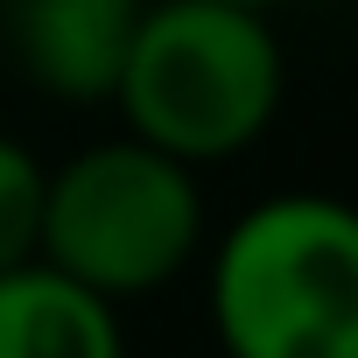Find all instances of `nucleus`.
Here are the masks:
<instances>
[{
  "instance_id": "nucleus-1",
  "label": "nucleus",
  "mask_w": 358,
  "mask_h": 358,
  "mask_svg": "<svg viewBox=\"0 0 358 358\" xmlns=\"http://www.w3.org/2000/svg\"><path fill=\"white\" fill-rule=\"evenodd\" d=\"M281 43L260 8H232V0H148L113 106L127 113V134L211 169L232 162L267 134L281 113Z\"/></svg>"
},
{
  "instance_id": "nucleus-2",
  "label": "nucleus",
  "mask_w": 358,
  "mask_h": 358,
  "mask_svg": "<svg viewBox=\"0 0 358 358\" xmlns=\"http://www.w3.org/2000/svg\"><path fill=\"white\" fill-rule=\"evenodd\" d=\"M225 358H358V218L323 190L253 204L211 260Z\"/></svg>"
},
{
  "instance_id": "nucleus-3",
  "label": "nucleus",
  "mask_w": 358,
  "mask_h": 358,
  "mask_svg": "<svg viewBox=\"0 0 358 358\" xmlns=\"http://www.w3.org/2000/svg\"><path fill=\"white\" fill-rule=\"evenodd\" d=\"M204 190L197 169L148 141H99L50 169L36 260L85 281L92 295H155L197 260Z\"/></svg>"
},
{
  "instance_id": "nucleus-4",
  "label": "nucleus",
  "mask_w": 358,
  "mask_h": 358,
  "mask_svg": "<svg viewBox=\"0 0 358 358\" xmlns=\"http://www.w3.org/2000/svg\"><path fill=\"white\" fill-rule=\"evenodd\" d=\"M8 8H15L22 71L64 106H99L120 85V64L148 0H8Z\"/></svg>"
},
{
  "instance_id": "nucleus-5",
  "label": "nucleus",
  "mask_w": 358,
  "mask_h": 358,
  "mask_svg": "<svg viewBox=\"0 0 358 358\" xmlns=\"http://www.w3.org/2000/svg\"><path fill=\"white\" fill-rule=\"evenodd\" d=\"M0 358H127V330L85 281L22 260L0 267Z\"/></svg>"
},
{
  "instance_id": "nucleus-6",
  "label": "nucleus",
  "mask_w": 358,
  "mask_h": 358,
  "mask_svg": "<svg viewBox=\"0 0 358 358\" xmlns=\"http://www.w3.org/2000/svg\"><path fill=\"white\" fill-rule=\"evenodd\" d=\"M43 183H50V169L15 134H0V267L36 260V239H43Z\"/></svg>"
},
{
  "instance_id": "nucleus-7",
  "label": "nucleus",
  "mask_w": 358,
  "mask_h": 358,
  "mask_svg": "<svg viewBox=\"0 0 358 358\" xmlns=\"http://www.w3.org/2000/svg\"><path fill=\"white\" fill-rule=\"evenodd\" d=\"M232 8H260V15H274V8H281V0H232Z\"/></svg>"
}]
</instances>
